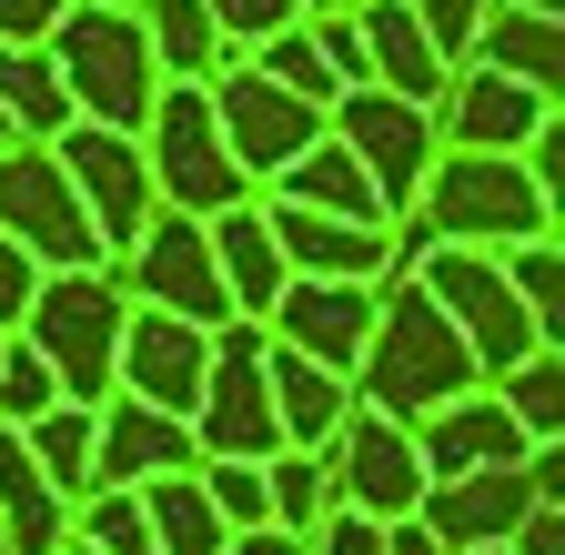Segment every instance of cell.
<instances>
[{
	"label": "cell",
	"mask_w": 565,
	"mask_h": 555,
	"mask_svg": "<svg viewBox=\"0 0 565 555\" xmlns=\"http://www.w3.org/2000/svg\"><path fill=\"white\" fill-rule=\"evenodd\" d=\"M555 233V182L525 172V152H445L424 162L414 202L394 213V273L424 243H475V253H505V243H545Z\"/></svg>",
	"instance_id": "cell-1"
},
{
	"label": "cell",
	"mask_w": 565,
	"mask_h": 555,
	"mask_svg": "<svg viewBox=\"0 0 565 555\" xmlns=\"http://www.w3.org/2000/svg\"><path fill=\"white\" fill-rule=\"evenodd\" d=\"M475 354H465V333L445 323V303L414 284V273H394V284H374V333H364V354H353V404H374V414H435L455 394H475Z\"/></svg>",
	"instance_id": "cell-2"
},
{
	"label": "cell",
	"mask_w": 565,
	"mask_h": 555,
	"mask_svg": "<svg viewBox=\"0 0 565 555\" xmlns=\"http://www.w3.org/2000/svg\"><path fill=\"white\" fill-rule=\"evenodd\" d=\"M41 51H51V72L71 92V121L141 131V111H152V92H162V61H152V41H141L131 11H111V0H71Z\"/></svg>",
	"instance_id": "cell-3"
},
{
	"label": "cell",
	"mask_w": 565,
	"mask_h": 555,
	"mask_svg": "<svg viewBox=\"0 0 565 555\" xmlns=\"http://www.w3.org/2000/svg\"><path fill=\"white\" fill-rule=\"evenodd\" d=\"M131 142H141V162H152V202H172V213H192V223L253 202V172L223 152V121H212V92L202 82H162Z\"/></svg>",
	"instance_id": "cell-4"
},
{
	"label": "cell",
	"mask_w": 565,
	"mask_h": 555,
	"mask_svg": "<svg viewBox=\"0 0 565 555\" xmlns=\"http://www.w3.org/2000/svg\"><path fill=\"white\" fill-rule=\"evenodd\" d=\"M121 313H131V293L111 284V263H61V273H41V293H31V313H21L11 333L41 343V364H51V384H61L71 404H102V394H111Z\"/></svg>",
	"instance_id": "cell-5"
},
{
	"label": "cell",
	"mask_w": 565,
	"mask_h": 555,
	"mask_svg": "<svg viewBox=\"0 0 565 555\" xmlns=\"http://www.w3.org/2000/svg\"><path fill=\"white\" fill-rule=\"evenodd\" d=\"M404 273L445 303V323L465 333V354H475V374H484V384L505 374V364H525L535 343H555V333H535V313L515 303L505 263H494V253H475V243H424Z\"/></svg>",
	"instance_id": "cell-6"
},
{
	"label": "cell",
	"mask_w": 565,
	"mask_h": 555,
	"mask_svg": "<svg viewBox=\"0 0 565 555\" xmlns=\"http://www.w3.org/2000/svg\"><path fill=\"white\" fill-rule=\"evenodd\" d=\"M192 445L202 455H233V465H263L282 455V425H273V384H263V323H212V364H202V394H192Z\"/></svg>",
	"instance_id": "cell-7"
},
{
	"label": "cell",
	"mask_w": 565,
	"mask_h": 555,
	"mask_svg": "<svg viewBox=\"0 0 565 555\" xmlns=\"http://www.w3.org/2000/svg\"><path fill=\"white\" fill-rule=\"evenodd\" d=\"M111 284H121L131 303H152V313L202 323V333L233 323V293H223V263H212V233H202L192 213H172V202L111 253Z\"/></svg>",
	"instance_id": "cell-8"
},
{
	"label": "cell",
	"mask_w": 565,
	"mask_h": 555,
	"mask_svg": "<svg viewBox=\"0 0 565 555\" xmlns=\"http://www.w3.org/2000/svg\"><path fill=\"white\" fill-rule=\"evenodd\" d=\"M0 233H11L41 273L102 263V233H92V213H82V192H71L61 152L31 142V131H11V142H0Z\"/></svg>",
	"instance_id": "cell-9"
},
{
	"label": "cell",
	"mask_w": 565,
	"mask_h": 555,
	"mask_svg": "<svg viewBox=\"0 0 565 555\" xmlns=\"http://www.w3.org/2000/svg\"><path fill=\"white\" fill-rule=\"evenodd\" d=\"M323 484H333L343 515H374V525L414 515V495H424L414 425H404V414H374V404H343V425L323 445Z\"/></svg>",
	"instance_id": "cell-10"
},
{
	"label": "cell",
	"mask_w": 565,
	"mask_h": 555,
	"mask_svg": "<svg viewBox=\"0 0 565 555\" xmlns=\"http://www.w3.org/2000/svg\"><path fill=\"white\" fill-rule=\"evenodd\" d=\"M323 131L374 172V192H384V213H404L414 202V182H424V162H435V111L424 102H404V92H384V82H353V92H333L323 102Z\"/></svg>",
	"instance_id": "cell-11"
},
{
	"label": "cell",
	"mask_w": 565,
	"mask_h": 555,
	"mask_svg": "<svg viewBox=\"0 0 565 555\" xmlns=\"http://www.w3.org/2000/svg\"><path fill=\"white\" fill-rule=\"evenodd\" d=\"M212 92V121H223V152L253 172V192L294 162L303 142H323V111L303 102V92H282V82H263L253 61H223V72L202 82Z\"/></svg>",
	"instance_id": "cell-12"
},
{
	"label": "cell",
	"mask_w": 565,
	"mask_h": 555,
	"mask_svg": "<svg viewBox=\"0 0 565 555\" xmlns=\"http://www.w3.org/2000/svg\"><path fill=\"white\" fill-rule=\"evenodd\" d=\"M51 152H61V172H71V192H82V213H92V233H102V263L162 213L152 202V162H141V142L131 131H102V121H61L51 131Z\"/></svg>",
	"instance_id": "cell-13"
},
{
	"label": "cell",
	"mask_w": 565,
	"mask_h": 555,
	"mask_svg": "<svg viewBox=\"0 0 565 555\" xmlns=\"http://www.w3.org/2000/svg\"><path fill=\"white\" fill-rule=\"evenodd\" d=\"M545 121H565L555 92L505 82V72H484V61H455L445 92H435V142L445 152H525Z\"/></svg>",
	"instance_id": "cell-14"
},
{
	"label": "cell",
	"mask_w": 565,
	"mask_h": 555,
	"mask_svg": "<svg viewBox=\"0 0 565 555\" xmlns=\"http://www.w3.org/2000/svg\"><path fill=\"white\" fill-rule=\"evenodd\" d=\"M202 364H212V333H202V323L131 303V313H121V343H111V394H131V404H162V414H192Z\"/></svg>",
	"instance_id": "cell-15"
},
{
	"label": "cell",
	"mask_w": 565,
	"mask_h": 555,
	"mask_svg": "<svg viewBox=\"0 0 565 555\" xmlns=\"http://www.w3.org/2000/svg\"><path fill=\"white\" fill-rule=\"evenodd\" d=\"M525 455H535V445H525ZM525 455H515V465H475V474H445V484H424V495H414L424 535H435L445 555H455V545H505V535H515V515L545 495Z\"/></svg>",
	"instance_id": "cell-16"
},
{
	"label": "cell",
	"mask_w": 565,
	"mask_h": 555,
	"mask_svg": "<svg viewBox=\"0 0 565 555\" xmlns=\"http://www.w3.org/2000/svg\"><path fill=\"white\" fill-rule=\"evenodd\" d=\"M263 233L282 243L294 273H323V284H394V223H343V213L263 192Z\"/></svg>",
	"instance_id": "cell-17"
},
{
	"label": "cell",
	"mask_w": 565,
	"mask_h": 555,
	"mask_svg": "<svg viewBox=\"0 0 565 555\" xmlns=\"http://www.w3.org/2000/svg\"><path fill=\"white\" fill-rule=\"evenodd\" d=\"M263 333L294 343V354H313V364H333V374L353 384V354H364V333H374V284H323V273H294V284L273 293Z\"/></svg>",
	"instance_id": "cell-18"
},
{
	"label": "cell",
	"mask_w": 565,
	"mask_h": 555,
	"mask_svg": "<svg viewBox=\"0 0 565 555\" xmlns=\"http://www.w3.org/2000/svg\"><path fill=\"white\" fill-rule=\"evenodd\" d=\"M535 435L515 425L505 404H494V384L435 404V414H414V455H424V484H445V474H475V465H515Z\"/></svg>",
	"instance_id": "cell-19"
},
{
	"label": "cell",
	"mask_w": 565,
	"mask_h": 555,
	"mask_svg": "<svg viewBox=\"0 0 565 555\" xmlns=\"http://www.w3.org/2000/svg\"><path fill=\"white\" fill-rule=\"evenodd\" d=\"M192 455L202 445H192L182 414L131 404V394H102V414H92V484H141V474H172ZM92 484H82V495H92Z\"/></svg>",
	"instance_id": "cell-20"
},
{
	"label": "cell",
	"mask_w": 565,
	"mask_h": 555,
	"mask_svg": "<svg viewBox=\"0 0 565 555\" xmlns=\"http://www.w3.org/2000/svg\"><path fill=\"white\" fill-rule=\"evenodd\" d=\"M263 384H273V425H282V445L323 455L333 425H343V404H353V384H343L333 364L294 354V343H273V333H263Z\"/></svg>",
	"instance_id": "cell-21"
},
{
	"label": "cell",
	"mask_w": 565,
	"mask_h": 555,
	"mask_svg": "<svg viewBox=\"0 0 565 555\" xmlns=\"http://www.w3.org/2000/svg\"><path fill=\"white\" fill-rule=\"evenodd\" d=\"M484 72H505V82H535V92H565V11H525V0H484V21H475V51Z\"/></svg>",
	"instance_id": "cell-22"
},
{
	"label": "cell",
	"mask_w": 565,
	"mask_h": 555,
	"mask_svg": "<svg viewBox=\"0 0 565 555\" xmlns=\"http://www.w3.org/2000/svg\"><path fill=\"white\" fill-rule=\"evenodd\" d=\"M353 31H364V82H384V92H404V102L435 111V92H445V51L424 41V21L404 11V0H353Z\"/></svg>",
	"instance_id": "cell-23"
},
{
	"label": "cell",
	"mask_w": 565,
	"mask_h": 555,
	"mask_svg": "<svg viewBox=\"0 0 565 555\" xmlns=\"http://www.w3.org/2000/svg\"><path fill=\"white\" fill-rule=\"evenodd\" d=\"M202 233H212V263H223V293H233V313H243V323H263V313H273V293L294 284L282 243L263 233V192H253V202H233V213H212Z\"/></svg>",
	"instance_id": "cell-24"
},
{
	"label": "cell",
	"mask_w": 565,
	"mask_h": 555,
	"mask_svg": "<svg viewBox=\"0 0 565 555\" xmlns=\"http://www.w3.org/2000/svg\"><path fill=\"white\" fill-rule=\"evenodd\" d=\"M263 192H273V202H313V213H343V223H394V213H384V192H374V172L353 162L333 131H323V142H303Z\"/></svg>",
	"instance_id": "cell-25"
},
{
	"label": "cell",
	"mask_w": 565,
	"mask_h": 555,
	"mask_svg": "<svg viewBox=\"0 0 565 555\" xmlns=\"http://www.w3.org/2000/svg\"><path fill=\"white\" fill-rule=\"evenodd\" d=\"M71 535V495H51L21 425H0V555H51Z\"/></svg>",
	"instance_id": "cell-26"
},
{
	"label": "cell",
	"mask_w": 565,
	"mask_h": 555,
	"mask_svg": "<svg viewBox=\"0 0 565 555\" xmlns=\"http://www.w3.org/2000/svg\"><path fill=\"white\" fill-rule=\"evenodd\" d=\"M131 495H141V525H152V555H212V545L233 535L223 515H212V495H202V474H192V465L141 474Z\"/></svg>",
	"instance_id": "cell-27"
},
{
	"label": "cell",
	"mask_w": 565,
	"mask_h": 555,
	"mask_svg": "<svg viewBox=\"0 0 565 555\" xmlns=\"http://www.w3.org/2000/svg\"><path fill=\"white\" fill-rule=\"evenodd\" d=\"M131 21H141V41H152L162 82H212L223 72V31H212L202 0H131Z\"/></svg>",
	"instance_id": "cell-28"
},
{
	"label": "cell",
	"mask_w": 565,
	"mask_h": 555,
	"mask_svg": "<svg viewBox=\"0 0 565 555\" xmlns=\"http://www.w3.org/2000/svg\"><path fill=\"white\" fill-rule=\"evenodd\" d=\"M0 111H11V131H31V142H51L71 121V92H61L41 41H0Z\"/></svg>",
	"instance_id": "cell-29"
},
{
	"label": "cell",
	"mask_w": 565,
	"mask_h": 555,
	"mask_svg": "<svg viewBox=\"0 0 565 555\" xmlns=\"http://www.w3.org/2000/svg\"><path fill=\"white\" fill-rule=\"evenodd\" d=\"M92 414L102 404H41L31 414V425H21V445H31V465H41V484H51V495H82V484H92Z\"/></svg>",
	"instance_id": "cell-30"
},
{
	"label": "cell",
	"mask_w": 565,
	"mask_h": 555,
	"mask_svg": "<svg viewBox=\"0 0 565 555\" xmlns=\"http://www.w3.org/2000/svg\"><path fill=\"white\" fill-rule=\"evenodd\" d=\"M494 404H505L535 445H555L565 435V343H535L525 364H505V374H494Z\"/></svg>",
	"instance_id": "cell-31"
},
{
	"label": "cell",
	"mask_w": 565,
	"mask_h": 555,
	"mask_svg": "<svg viewBox=\"0 0 565 555\" xmlns=\"http://www.w3.org/2000/svg\"><path fill=\"white\" fill-rule=\"evenodd\" d=\"M263 515H273L282 535H313V525L333 515V484H323V455H303V445L263 455Z\"/></svg>",
	"instance_id": "cell-32"
},
{
	"label": "cell",
	"mask_w": 565,
	"mask_h": 555,
	"mask_svg": "<svg viewBox=\"0 0 565 555\" xmlns=\"http://www.w3.org/2000/svg\"><path fill=\"white\" fill-rule=\"evenodd\" d=\"M71 535L92 555H152V525H141V495L131 484H92V495H71Z\"/></svg>",
	"instance_id": "cell-33"
},
{
	"label": "cell",
	"mask_w": 565,
	"mask_h": 555,
	"mask_svg": "<svg viewBox=\"0 0 565 555\" xmlns=\"http://www.w3.org/2000/svg\"><path fill=\"white\" fill-rule=\"evenodd\" d=\"M243 61H253V72H263V82H282V92H303L313 111H323V102L343 92V82H333V61L313 51V31H303V21H282V31H273V41H253Z\"/></svg>",
	"instance_id": "cell-34"
},
{
	"label": "cell",
	"mask_w": 565,
	"mask_h": 555,
	"mask_svg": "<svg viewBox=\"0 0 565 555\" xmlns=\"http://www.w3.org/2000/svg\"><path fill=\"white\" fill-rule=\"evenodd\" d=\"M494 263H505L515 303L535 313V333H555V343H565V293H555V233H545V243H505Z\"/></svg>",
	"instance_id": "cell-35"
},
{
	"label": "cell",
	"mask_w": 565,
	"mask_h": 555,
	"mask_svg": "<svg viewBox=\"0 0 565 555\" xmlns=\"http://www.w3.org/2000/svg\"><path fill=\"white\" fill-rule=\"evenodd\" d=\"M41 404H61L51 364H41V343L31 333H0V425H31Z\"/></svg>",
	"instance_id": "cell-36"
},
{
	"label": "cell",
	"mask_w": 565,
	"mask_h": 555,
	"mask_svg": "<svg viewBox=\"0 0 565 555\" xmlns=\"http://www.w3.org/2000/svg\"><path fill=\"white\" fill-rule=\"evenodd\" d=\"M192 474H202V495H212V515H223V525H273V515H263V465L192 455Z\"/></svg>",
	"instance_id": "cell-37"
},
{
	"label": "cell",
	"mask_w": 565,
	"mask_h": 555,
	"mask_svg": "<svg viewBox=\"0 0 565 555\" xmlns=\"http://www.w3.org/2000/svg\"><path fill=\"white\" fill-rule=\"evenodd\" d=\"M212 31H223V61H243L253 41H273L282 21H303V0H202Z\"/></svg>",
	"instance_id": "cell-38"
},
{
	"label": "cell",
	"mask_w": 565,
	"mask_h": 555,
	"mask_svg": "<svg viewBox=\"0 0 565 555\" xmlns=\"http://www.w3.org/2000/svg\"><path fill=\"white\" fill-rule=\"evenodd\" d=\"M404 11L424 21V41H435V51H445V72H455V61L475 51V21H484V0H404Z\"/></svg>",
	"instance_id": "cell-39"
},
{
	"label": "cell",
	"mask_w": 565,
	"mask_h": 555,
	"mask_svg": "<svg viewBox=\"0 0 565 555\" xmlns=\"http://www.w3.org/2000/svg\"><path fill=\"white\" fill-rule=\"evenodd\" d=\"M303 31H313V51L333 61V82H343V92L364 82V31H353V0H343V11H303Z\"/></svg>",
	"instance_id": "cell-40"
},
{
	"label": "cell",
	"mask_w": 565,
	"mask_h": 555,
	"mask_svg": "<svg viewBox=\"0 0 565 555\" xmlns=\"http://www.w3.org/2000/svg\"><path fill=\"white\" fill-rule=\"evenodd\" d=\"M294 555H384V525H374V515H343V505H333L313 535H294Z\"/></svg>",
	"instance_id": "cell-41"
},
{
	"label": "cell",
	"mask_w": 565,
	"mask_h": 555,
	"mask_svg": "<svg viewBox=\"0 0 565 555\" xmlns=\"http://www.w3.org/2000/svg\"><path fill=\"white\" fill-rule=\"evenodd\" d=\"M31 293H41V263H31L11 233H0V333H11V323L31 313Z\"/></svg>",
	"instance_id": "cell-42"
},
{
	"label": "cell",
	"mask_w": 565,
	"mask_h": 555,
	"mask_svg": "<svg viewBox=\"0 0 565 555\" xmlns=\"http://www.w3.org/2000/svg\"><path fill=\"white\" fill-rule=\"evenodd\" d=\"M71 0H0V41H51V21Z\"/></svg>",
	"instance_id": "cell-43"
},
{
	"label": "cell",
	"mask_w": 565,
	"mask_h": 555,
	"mask_svg": "<svg viewBox=\"0 0 565 555\" xmlns=\"http://www.w3.org/2000/svg\"><path fill=\"white\" fill-rule=\"evenodd\" d=\"M212 555H294V535H282V525H233Z\"/></svg>",
	"instance_id": "cell-44"
},
{
	"label": "cell",
	"mask_w": 565,
	"mask_h": 555,
	"mask_svg": "<svg viewBox=\"0 0 565 555\" xmlns=\"http://www.w3.org/2000/svg\"><path fill=\"white\" fill-rule=\"evenodd\" d=\"M384 555H445V545L424 535V515H394V525H384Z\"/></svg>",
	"instance_id": "cell-45"
},
{
	"label": "cell",
	"mask_w": 565,
	"mask_h": 555,
	"mask_svg": "<svg viewBox=\"0 0 565 555\" xmlns=\"http://www.w3.org/2000/svg\"><path fill=\"white\" fill-rule=\"evenodd\" d=\"M51 555H92V545H82V535H61V545H51Z\"/></svg>",
	"instance_id": "cell-46"
},
{
	"label": "cell",
	"mask_w": 565,
	"mask_h": 555,
	"mask_svg": "<svg viewBox=\"0 0 565 555\" xmlns=\"http://www.w3.org/2000/svg\"><path fill=\"white\" fill-rule=\"evenodd\" d=\"M455 555H515V545H455Z\"/></svg>",
	"instance_id": "cell-47"
},
{
	"label": "cell",
	"mask_w": 565,
	"mask_h": 555,
	"mask_svg": "<svg viewBox=\"0 0 565 555\" xmlns=\"http://www.w3.org/2000/svg\"><path fill=\"white\" fill-rule=\"evenodd\" d=\"M525 11H565V0H525Z\"/></svg>",
	"instance_id": "cell-48"
},
{
	"label": "cell",
	"mask_w": 565,
	"mask_h": 555,
	"mask_svg": "<svg viewBox=\"0 0 565 555\" xmlns=\"http://www.w3.org/2000/svg\"><path fill=\"white\" fill-rule=\"evenodd\" d=\"M303 11H343V0H303Z\"/></svg>",
	"instance_id": "cell-49"
},
{
	"label": "cell",
	"mask_w": 565,
	"mask_h": 555,
	"mask_svg": "<svg viewBox=\"0 0 565 555\" xmlns=\"http://www.w3.org/2000/svg\"><path fill=\"white\" fill-rule=\"evenodd\" d=\"M0 142H11V111H0Z\"/></svg>",
	"instance_id": "cell-50"
},
{
	"label": "cell",
	"mask_w": 565,
	"mask_h": 555,
	"mask_svg": "<svg viewBox=\"0 0 565 555\" xmlns=\"http://www.w3.org/2000/svg\"><path fill=\"white\" fill-rule=\"evenodd\" d=\"M111 11H131V0H111Z\"/></svg>",
	"instance_id": "cell-51"
}]
</instances>
